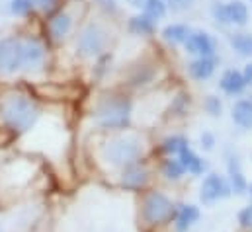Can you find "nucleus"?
<instances>
[{"label": "nucleus", "instance_id": "a878e982", "mask_svg": "<svg viewBox=\"0 0 252 232\" xmlns=\"http://www.w3.org/2000/svg\"><path fill=\"white\" fill-rule=\"evenodd\" d=\"M33 6H35V0H12L10 10L16 16H26Z\"/></svg>", "mask_w": 252, "mask_h": 232}, {"label": "nucleus", "instance_id": "0eeeda50", "mask_svg": "<svg viewBox=\"0 0 252 232\" xmlns=\"http://www.w3.org/2000/svg\"><path fill=\"white\" fill-rule=\"evenodd\" d=\"M231 193H233V189H231L229 181L221 174H209L199 187V199L203 205H211L219 199L229 197Z\"/></svg>", "mask_w": 252, "mask_h": 232}, {"label": "nucleus", "instance_id": "f03ea898", "mask_svg": "<svg viewBox=\"0 0 252 232\" xmlns=\"http://www.w3.org/2000/svg\"><path fill=\"white\" fill-rule=\"evenodd\" d=\"M102 156L112 166H131L137 164L143 156V143L137 137H118L110 143H106Z\"/></svg>", "mask_w": 252, "mask_h": 232}, {"label": "nucleus", "instance_id": "1a4fd4ad", "mask_svg": "<svg viewBox=\"0 0 252 232\" xmlns=\"http://www.w3.org/2000/svg\"><path fill=\"white\" fill-rule=\"evenodd\" d=\"M201 213L195 205H176L174 215H172V223H174V231L176 232H188L197 221H199Z\"/></svg>", "mask_w": 252, "mask_h": 232}, {"label": "nucleus", "instance_id": "5701e85b", "mask_svg": "<svg viewBox=\"0 0 252 232\" xmlns=\"http://www.w3.org/2000/svg\"><path fill=\"white\" fill-rule=\"evenodd\" d=\"M186 146H189V145H188V141H186V137H182V135H172V137H168V139L162 143V150L168 152V154H176V156H178V152H182Z\"/></svg>", "mask_w": 252, "mask_h": 232}, {"label": "nucleus", "instance_id": "b1692460", "mask_svg": "<svg viewBox=\"0 0 252 232\" xmlns=\"http://www.w3.org/2000/svg\"><path fill=\"white\" fill-rule=\"evenodd\" d=\"M184 166L180 164V160L178 158H168V160H164L162 162V174L166 175L168 179H180L182 175H184Z\"/></svg>", "mask_w": 252, "mask_h": 232}, {"label": "nucleus", "instance_id": "f704fd0d", "mask_svg": "<svg viewBox=\"0 0 252 232\" xmlns=\"http://www.w3.org/2000/svg\"><path fill=\"white\" fill-rule=\"evenodd\" d=\"M247 191L251 193V197H252V183H251V185H249V189H247Z\"/></svg>", "mask_w": 252, "mask_h": 232}, {"label": "nucleus", "instance_id": "e433bc0d", "mask_svg": "<svg viewBox=\"0 0 252 232\" xmlns=\"http://www.w3.org/2000/svg\"><path fill=\"white\" fill-rule=\"evenodd\" d=\"M0 232H2V231H0Z\"/></svg>", "mask_w": 252, "mask_h": 232}, {"label": "nucleus", "instance_id": "2eb2a0df", "mask_svg": "<svg viewBox=\"0 0 252 232\" xmlns=\"http://www.w3.org/2000/svg\"><path fill=\"white\" fill-rule=\"evenodd\" d=\"M233 121L243 127L251 129L252 127V100H239L233 108Z\"/></svg>", "mask_w": 252, "mask_h": 232}, {"label": "nucleus", "instance_id": "473e14b6", "mask_svg": "<svg viewBox=\"0 0 252 232\" xmlns=\"http://www.w3.org/2000/svg\"><path fill=\"white\" fill-rule=\"evenodd\" d=\"M102 4H104L106 8H110V10H114V8H116V6H114V4H116L114 0H102Z\"/></svg>", "mask_w": 252, "mask_h": 232}, {"label": "nucleus", "instance_id": "9b49d317", "mask_svg": "<svg viewBox=\"0 0 252 232\" xmlns=\"http://www.w3.org/2000/svg\"><path fill=\"white\" fill-rule=\"evenodd\" d=\"M227 172H229V185L235 193H245L249 189V183H247V177L243 174V168H241V162L237 156H231L229 162H227Z\"/></svg>", "mask_w": 252, "mask_h": 232}, {"label": "nucleus", "instance_id": "4be33fe9", "mask_svg": "<svg viewBox=\"0 0 252 232\" xmlns=\"http://www.w3.org/2000/svg\"><path fill=\"white\" fill-rule=\"evenodd\" d=\"M143 10H145V16H149L151 20H160L166 14V2L164 0H145Z\"/></svg>", "mask_w": 252, "mask_h": 232}, {"label": "nucleus", "instance_id": "f3484780", "mask_svg": "<svg viewBox=\"0 0 252 232\" xmlns=\"http://www.w3.org/2000/svg\"><path fill=\"white\" fill-rule=\"evenodd\" d=\"M70 26H72L70 16L64 14V12H59L57 16L51 18V22H49V31H51V35H53L55 39H61V37H64V35L68 33Z\"/></svg>", "mask_w": 252, "mask_h": 232}, {"label": "nucleus", "instance_id": "aec40b11", "mask_svg": "<svg viewBox=\"0 0 252 232\" xmlns=\"http://www.w3.org/2000/svg\"><path fill=\"white\" fill-rule=\"evenodd\" d=\"M129 29L133 33H139V35H149L155 31V20H151L149 16L141 14V16H133L131 22H129Z\"/></svg>", "mask_w": 252, "mask_h": 232}, {"label": "nucleus", "instance_id": "c9c22d12", "mask_svg": "<svg viewBox=\"0 0 252 232\" xmlns=\"http://www.w3.org/2000/svg\"><path fill=\"white\" fill-rule=\"evenodd\" d=\"M251 2H252V0H251Z\"/></svg>", "mask_w": 252, "mask_h": 232}, {"label": "nucleus", "instance_id": "6ab92c4d", "mask_svg": "<svg viewBox=\"0 0 252 232\" xmlns=\"http://www.w3.org/2000/svg\"><path fill=\"white\" fill-rule=\"evenodd\" d=\"M164 39L168 43H184L189 35V28L184 24H172V26H166L164 31H162Z\"/></svg>", "mask_w": 252, "mask_h": 232}, {"label": "nucleus", "instance_id": "7ed1b4c3", "mask_svg": "<svg viewBox=\"0 0 252 232\" xmlns=\"http://www.w3.org/2000/svg\"><path fill=\"white\" fill-rule=\"evenodd\" d=\"M94 117H96V123L104 129H124L129 125L131 102L122 96L106 98L98 104Z\"/></svg>", "mask_w": 252, "mask_h": 232}, {"label": "nucleus", "instance_id": "bb28decb", "mask_svg": "<svg viewBox=\"0 0 252 232\" xmlns=\"http://www.w3.org/2000/svg\"><path fill=\"white\" fill-rule=\"evenodd\" d=\"M237 221H239V227L245 229V231H251L252 229V203L243 207L237 215Z\"/></svg>", "mask_w": 252, "mask_h": 232}, {"label": "nucleus", "instance_id": "412c9836", "mask_svg": "<svg viewBox=\"0 0 252 232\" xmlns=\"http://www.w3.org/2000/svg\"><path fill=\"white\" fill-rule=\"evenodd\" d=\"M231 45L233 49L243 55V57H251L252 55V35L251 33H233L231 35Z\"/></svg>", "mask_w": 252, "mask_h": 232}, {"label": "nucleus", "instance_id": "393cba45", "mask_svg": "<svg viewBox=\"0 0 252 232\" xmlns=\"http://www.w3.org/2000/svg\"><path fill=\"white\" fill-rule=\"evenodd\" d=\"M211 14H213V18H215L219 24H231V22H229V8H227L225 2L215 0L213 6H211Z\"/></svg>", "mask_w": 252, "mask_h": 232}, {"label": "nucleus", "instance_id": "cd10ccee", "mask_svg": "<svg viewBox=\"0 0 252 232\" xmlns=\"http://www.w3.org/2000/svg\"><path fill=\"white\" fill-rule=\"evenodd\" d=\"M205 110H207V114H211V116H221V110H223V106H221V102H219V98H215V96H209L207 100H205Z\"/></svg>", "mask_w": 252, "mask_h": 232}, {"label": "nucleus", "instance_id": "9d476101", "mask_svg": "<svg viewBox=\"0 0 252 232\" xmlns=\"http://www.w3.org/2000/svg\"><path fill=\"white\" fill-rule=\"evenodd\" d=\"M147 181H149V170L139 162L127 166L122 174V185L126 189H141L147 185Z\"/></svg>", "mask_w": 252, "mask_h": 232}, {"label": "nucleus", "instance_id": "c85d7f7f", "mask_svg": "<svg viewBox=\"0 0 252 232\" xmlns=\"http://www.w3.org/2000/svg\"><path fill=\"white\" fill-rule=\"evenodd\" d=\"M199 141H201V146H203L205 150H211L213 145H215V137H213L211 133H203V135L199 137Z\"/></svg>", "mask_w": 252, "mask_h": 232}, {"label": "nucleus", "instance_id": "ddd939ff", "mask_svg": "<svg viewBox=\"0 0 252 232\" xmlns=\"http://www.w3.org/2000/svg\"><path fill=\"white\" fill-rule=\"evenodd\" d=\"M178 160H180V164L184 166V170L191 175H199L205 172V168H207V164L189 148L186 146L182 152H178Z\"/></svg>", "mask_w": 252, "mask_h": 232}, {"label": "nucleus", "instance_id": "a211bd4d", "mask_svg": "<svg viewBox=\"0 0 252 232\" xmlns=\"http://www.w3.org/2000/svg\"><path fill=\"white\" fill-rule=\"evenodd\" d=\"M229 8V22L237 26H245L249 22V8L243 0H233L227 4Z\"/></svg>", "mask_w": 252, "mask_h": 232}, {"label": "nucleus", "instance_id": "20e7f679", "mask_svg": "<svg viewBox=\"0 0 252 232\" xmlns=\"http://www.w3.org/2000/svg\"><path fill=\"white\" fill-rule=\"evenodd\" d=\"M174 209L176 205L160 191H151L145 199H143V209H141V215H143V221L151 227H157V225H164L172 219L174 215Z\"/></svg>", "mask_w": 252, "mask_h": 232}, {"label": "nucleus", "instance_id": "423d86ee", "mask_svg": "<svg viewBox=\"0 0 252 232\" xmlns=\"http://www.w3.org/2000/svg\"><path fill=\"white\" fill-rule=\"evenodd\" d=\"M24 64V41L6 37L0 41V72L12 74Z\"/></svg>", "mask_w": 252, "mask_h": 232}, {"label": "nucleus", "instance_id": "f8f14e48", "mask_svg": "<svg viewBox=\"0 0 252 232\" xmlns=\"http://www.w3.org/2000/svg\"><path fill=\"white\" fill-rule=\"evenodd\" d=\"M215 64H217L215 57H199L189 62L188 72H189V76L195 78V80H205V78H209V76L213 74Z\"/></svg>", "mask_w": 252, "mask_h": 232}, {"label": "nucleus", "instance_id": "72a5a7b5", "mask_svg": "<svg viewBox=\"0 0 252 232\" xmlns=\"http://www.w3.org/2000/svg\"><path fill=\"white\" fill-rule=\"evenodd\" d=\"M129 4L135 6V8H141V6L145 4V0H129Z\"/></svg>", "mask_w": 252, "mask_h": 232}, {"label": "nucleus", "instance_id": "39448f33", "mask_svg": "<svg viewBox=\"0 0 252 232\" xmlns=\"http://www.w3.org/2000/svg\"><path fill=\"white\" fill-rule=\"evenodd\" d=\"M108 43V33L102 26L98 24H88L80 35H78V41H76V49L82 57H94L98 53L104 51Z\"/></svg>", "mask_w": 252, "mask_h": 232}, {"label": "nucleus", "instance_id": "dca6fc26", "mask_svg": "<svg viewBox=\"0 0 252 232\" xmlns=\"http://www.w3.org/2000/svg\"><path fill=\"white\" fill-rule=\"evenodd\" d=\"M45 57V49L37 39H30L24 43V62L30 66H37L41 64V60Z\"/></svg>", "mask_w": 252, "mask_h": 232}, {"label": "nucleus", "instance_id": "2f4dec72", "mask_svg": "<svg viewBox=\"0 0 252 232\" xmlns=\"http://www.w3.org/2000/svg\"><path fill=\"white\" fill-rule=\"evenodd\" d=\"M168 2H170V6L174 4L176 8H184V6H186V4H184V0H168Z\"/></svg>", "mask_w": 252, "mask_h": 232}, {"label": "nucleus", "instance_id": "c756f323", "mask_svg": "<svg viewBox=\"0 0 252 232\" xmlns=\"http://www.w3.org/2000/svg\"><path fill=\"white\" fill-rule=\"evenodd\" d=\"M243 78H245L247 84H252V62L247 64V68H245V72H243Z\"/></svg>", "mask_w": 252, "mask_h": 232}, {"label": "nucleus", "instance_id": "7c9ffc66", "mask_svg": "<svg viewBox=\"0 0 252 232\" xmlns=\"http://www.w3.org/2000/svg\"><path fill=\"white\" fill-rule=\"evenodd\" d=\"M39 2V6L43 8V10H51L53 8V4H55V0H35V4Z\"/></svg>", "mask_w": 252, "mask_h": 232}, {"label": "nucleus", "instance_id": "4468645a", "mask_svg": "<svg viewBox=\"0 0 252 232\" xmlns=\"http://www.w3.org/2000/svg\"><path fill=\"white\" fill-rule=\"evenodd\" d=\"M219 84H221L223 92H227V94H241L245 90V86H247V82L243 78V72H239V70H227L221 76Z\"/></svg>", "mask_w": 252, "mask_h": 232}, {"label": "nucleus", "instance_id": "6e6552de", "mask_svg": "<svg viewBox=\"0 0 252 232\" xmlns=\"http://www.w3.org/2000/svg\"><path fill=\"white\" fill-rule=\"evenodd\" d=\"M188 53L199 57H213L215 55V41L205 31H189L188 39L184 41Z\"/></svg>", "mask_w": 252, "mask_h": 232}, {"label": "nucleus", "instance_id": "f257e3e1", "mask_svg": "<svg viewBox=\"0 0 252 232\" xmlns=\"http://www.w3.org/2000/svg\"><path fill=\"white\" fill-rule=\"evenodd\" d=\"M0 116L8 129H12L16 133H24V131L32 129V125L35 123L37 108L30 98L16 94V96H10L4 100Z\"/></svg>", "mask_w": 252, "mask_h": 232}]
</instances>
